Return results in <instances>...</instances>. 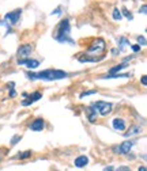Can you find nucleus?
<instances>
[{
	"instance_id": "1",
	"label": "nucleus",
	"mask_w": 147,
	"mask_h": 171,
	"mask_svg": "<svg viewBox=\"0 0 147 171\" xmlns=\"http://www.w3.org/2000/svg\"><path fill=\"white\" fill-rule=\"evenodd\" d=\"M26 75H27V78L32 79V80L40 79V80H48V82L60 80V79H65L68 76L67 72L60 71V69H46V71L38 72V74H32V72H27Z\"/></svg>"
},
{
	"instance_id": "2",
	"label": "nucleus",
	"mask_w": 147,
	"mask_h": 171,
	"mask_svg": "<svg viewBox=\"0 0 147 171\" xmlns=\"http://www.w3.org/2000/svg\"><path fill=\"white\" fill-rule=\"evenodd\" d=\"M70 31H71L70 19L65 18L57 25L56 31L53 33V38H55L56 41H59V42H61V44H71V45H74V41L70 36Z\"/></svg>"
},
{
	"instance_id": "3",
	"label": "nucleus",
	"mask_w": 147,
	"mask_h": 171,
	"mask_svg": "<svg viewBox=\"0 0 147 171\" xmlns=\"http://www.w3.org/2000/svg\"><path fill=\"white\" fill-rule=\"evenodd\" d=\"M106 49V45H105V41L102 40V38H98V40H95L94 42L90 45L89 50H87V55L86 56H97V55H101V53H104Z\"/></svg>"
},
{
	"instance_id": "4",
	"label": "nucleus",
	"mask_w": 147,
	"mask_h": 171,
	"mask_svg": "<svg viewBox=\"0 0 147 171\" xmlns=\"http://www.w3.org/2000/svg\"><path fill=\"white\" fill-rule=\"evenodd\" d=\"M93 107L97 110V113H99L101 116H108L109 113L112 112V103L108 102H102V101H98V102H94L91 104Z\"/></svg>"
},
{
	"instance_id": "5",
	"label": "nucleus",
	"mask_w": 147,
	"mask_h": 171,
	"mask_svg": "<svg viewBox=\"0 0 147 171\" xmlns=\"http://www.w3.org/2000/svg\"><path fill=\"white\" fill-rule=\"evenodd\" d=\"M21 15H22V10H15V11L8 12V14L6 15V17H4V21L7 22L10 26H14V25H17L18 22H19Z\"/></svg>"
},
{
	"instance_id": "6",
	"label": "nucleus",
	"mask_w": 147,
	"mask_h": 171,
	"mask_svg": "<svg viewBox=\"0 0 147 171\" xmlns=\"http://www.w3.org/2000/svg\"><path fill=\"white\" fill-rule=\"evenodd\" d=\"M33 45H30V44H25V45H22L19 49H18V60H23V59H29V56L32 55L33 52Z\"/></svg>"
},
{
	"instance_id": "7",
	"label": "nucleus",
	"mask_w": 147,
	"mask_h": 171,
	"mask_svg": "<svg viewBox=\"0 0 147 171\" xmlns=\"http://www.w3.org/2000/svg\"><path fill=\"white\" fill-rule=\"evenodd\" d=\"M135 142H136L135 140H127V141L121 142V145L116 148V151H117V154H120V155H127V154H130L131 150H132V147L135 145Z\"/></svg>"
},
{
	"instance_id": "8",
	"label": "nucleus",
	"mask_w": 147,
	"mask_h": 171,
	"mask_svg": "<svg viewBox=\"0 0 147 171\" xmlns=\"http://www.w3.org/2000/svg\"><path fill=\"white\" fill-rule=\"evenodd\" d=\"M18 64L19 65H26L29 69H36L37 66H40L38 60H33V59H23V60H18Z\"/></svg>"
},
{
	"instance_id": "9",
	"label": "nucleus",
	"mask_w": 147,
	"mask_h": 171,
	"mask_svg": "<svg viewBox=\"0 0 147 171\" xmlns=\"http://www.w3.org/2000/svg\"><path fill=\"white\" fill-rule=\"evenodd\" d=\"M41 98H42L41 93L36 91V93H33L32 95H30L27 101H22V106H29V104H32V103H34V102H37V101H40Z\"/></svg>"
},
{
	"instance_id": "10",
	"label": "nucleus",
	"mask_w": 147,
	"mask_h": 171,
	"mask_svg": "<svg viewBox=\"0 0 147 171\" xmlns=\"http://www.w3.org/2000/svg\"><path fill=\"white\" fill-rule=\"evenodd\" d=\"M112 125H113V129L116 131H126L127 128V124H126V120L123 118H114L113 121H112Z\"/></svg>"
},
{
	"instance_id": "11",
	"label": "nucleus",
	"mask_w": 147,
	"mask_h": 171,
	"mask_svg": "<svg viewBox=\"0 0 147 171\" xmlns=\"http://www.w3.org/2000/svg\"><path fill=\"white\" fill-rule=\"evenodd\" d=\"M44 126H45V122H44L42 118H37L34 120V121L32 122V125H30V129L34 132H40L44 129Z\"/></svg>"
},
{
	"instance_id": "12",
	"label": "nucleus",
	"mask_w": 147,
	"mask_h": 171,
	"mask_svg": "<svg viewBox=\"0 0 147 171\" xmlns=\"http://www.w3.org/2000/svg\"><path fill=\"white\" fill-rule=\"evenodd\" d=\"M74 164H75V167H78V169H82V167H84V166H87V164H89V158H87L86 155L78 156L76 159H75Z\"/></svg>"
},
{
	"instance_id": "13",
	"label": "nucleus",
	"mask_w": 147,
	"mask_h": 171,
	"mask_svg": "<svg viewBox=\"0 0 147 171\" xmlns=\"http://www.w3.org/2000/svg\"><path fill=\"white\" fill-rule=\"evenodd\" d=\"M86 116H87V118H89V121L90 122H95V120H97V110L94 109L93 106H90V107H86Z\"/></svg>"
},
{
	"instance_id": "14",
	"label": "nucleus",
	"mask_w": 147,
	"mask_h": 171,
	"mask_svg": "<svg viewBox=\"0 0 147 171\" xmlns=\"http://www.w3.org/2000/svg\"><path fill=\"white\" fill-rule=\"evenodd\" d=\"M140 132H142V128H140V126H131L130 131L124 133V136H126V137H131V136H136V135H139Z\"/></svg>"
},
{
	"instance_id": "15",
	"label": "nucleus",
	"mask_w": 147,
	"mask_h": 171,
	"mask_svg": "<svg viewBox=\"0 0 147 171\" xmlns=\"http://www.w3.org/2000/svg\"><path fill=\"white\" fill-rule=\"evenodd\" d=\"M126 46H131L130 41H128L127 38L121 37L120 40H118V52H124V49H126Z\"/></svg>"
},
{
	"instance_id": "16",
	"label": "nucleus",
	"mask_w": 147,
	"mask_h": 171,
	"mask_svg": "<svg viewBox=\"0 0 147 171\" xmlns=\"http://www.w3.org/2000/svg\"><path fill=\"white\" fill-rule=\"evenodd\" d=\"M128 66V64L127 63H123V64H118V65H116V66H113V68H110L109 69V74L110 75H113V74H118L120 71H123L124 68H127Z\"/></svg>"
},
{
	"instance_id": "17",
	"label": "nucleus",
	"mask_w": 147,
	"mask_h": 171,
	"mask_svg": "<svg viewBox=\"0 0 147 171\" xmlns=\"http://www.w3.org/2000/svg\"><path fill=\"white\" fill-rule=\"evenodd\" d=\"M29 158H32V151H25V152H21V154L17 156V159L25 160V159H29Z\"/></svg>"
},
{
	"instance_id": "18",
	"label": "nucleus",
	"mask_w": 147,
	"mask_h": 171,
	"mask_svg": "<svg viewBox=\"0 0 147 171\" xmlns=\"http://www.w3.org/2000/svg\"><path fill=\"white\" fill-rule=\"evenodd\" d=\"M112 15H113L114 21H120V19L123 18V14H121V11H120V10H117V8L113 10V14H112Z\"/></svg>"
},
{
	"instance_id": "19",
	"label": "nucleus",
	"mask_w": 147,
	"mask_h": 171,
	"mask_svg": "<svg viewBox=\"0 0 147 171\" xmlns=\"http://www.w3.org/2000/svg\"><path fill=\"white\" fill-rule=\"evenodd\" d=\"M116 78H128V75H121V74H113V75H110V74H108L106 76H104L102 79H116Z\"/></svg>"
},
{
	"instance_id": "20",
	"label": "nucleus",
	"mask_w": 147,
	"mask_h": 171,
	"mask_svg": "<svg viewBox=\"0 0 147 171\" xmlns=\"http://www.w3.org/2000/svg\"><path fill=\"white\" fill-rule=\"evenodd\" d=\"M97 91L95 90H93V91H84V93L80 94V98H84V97H89V95H93V94H95Z\"/></svg>"
},
{
	"instance_id": "21",
	"label": "nucleus",
	"mask_w": 147,
	"mask_h": 171,
	"mask_svg": "<svg viewBox=\"0 0 147 171\" xmlns=\"http://www.w3.org/2000/svg\"><path fill=\"white\" fill-rule=\"evenodd\" d=\"M21 136H14V137L11 139V144L12 145H15V144H18V141H21Z\"/></svg>"
},
{
	"instance_id": "22",
	"label": "nucleus",
	"mask_w": 147,
	"mask_h": 171,
	"mask_svg": "<svg viewBox=\"0 0 147 171\" xmlns=\"http://www.w3.org/2000/svg\"><path fill=\"white\" fill-rule=\"evenodd\" d=\"M123 14L124 15H126V17L128 18V19H130V21H131V19H132L133 17H132V14H131V12L130 11H128V10L127 8H123Z\"/></svg>"
},
{
	"instance_id": "23",
	"label": "nucleus",
	"mask_w": 147,
	"mask_h": 171,
	"mask_svg": "<svg viewBox=\"0 0 147 171\" xmlns=\"http://www.w3.org/2000/svg\"><path fill=\"white\" fill-rule=\"evenodd\" d=\"M137 42L140 44L142 46H145L146 45V38L143 37V36H140V37H137Z\"/></svg>"
},
{
	"instance_id": "24",
	"label": "nucleus",
	"mask_w": 147,
	"mask_h": 171,
	"mask_svg": "<svg viewBox=\"0 0 147 171\" xmlns=\"http://www.w3.org/2000/svg\"><path fill=\"white\" fill-rule=\"evenodd\" d=\"M114 171H131V169L127 167V166H120L117 170H114Z\"/></svg>"
},
{
	"instance_id": "25",
	"label": "nucleus",
	"mask_w": 147,
	"mask_h": 171,
	"mask_svg": "<svg viewBox=\"0 0 147 171\" xmlns=\"http://www.w3.org/2000/svg\"><path fill=\"white\" fill-rule=\"evenodd\" d=\"M131 48H132L133 52H139V50H140V45H132Z\"/></svg>"
},
{
	"instance_id": "26",
	"label": "nucleus",
	"mask_w": 147,
	"mask_h": 171,
	"mask_svg": "<svg viewBox=\"0 0 147 171\" xmlns=\"http://www.w3.org/2000/svg\"><path fill=\"white\" fill-rule=\"evenodd\" d=\"M10 97H11V98H15V97H17V91H15L14 88H11V91H10Z\"/></svg>"
},
{
	"instance_id": "27",
	"label": "nucleus",
	"mask_w": 147,
	"mask_h": 171,
	"mask_svg": "<svg viewBox=\"0 0 147 171\" xmlns=\"http://www.w3.org/2000/svg\"><path fill=\"white\" fill-rule=\"evenodd\" d=\"M104 171H114V167L113 166H108V167H105Z\"/></svg>"
},
{
	"instance_id": "28",
	"label": "nucleus",
	"mask_w": 147,
	"mask_h": 171,
	"mask_svg": "<svg viewBox=\"0 0 147 171\" xmlns=\"http://www.w3.org/2000/svg\"><path fill=\"white\" fill-rule=\"evenodd\" d=\"M142 84L143 86L147 84V76H143V78H142Z\"/></svg>"
},
{
	"instance_id": "29",
	"label": "nucleus",
	"mask_w": 147,
	"mask_h": 171,
	"mask_svg": "<svg viewBox=\"0 0 147 171\" xmlns=\"http://www.w3.org/2000/svg\"><path fill=\"white\" fill-rule=\"evenodd\" d=\"M60 11H61V7H59V8H56V10H55V11H53V12H52V15H53V14H60Z\"/></svg>"
},
{
	"instance_id": "30",
	"label": "nucleus",
	"mask_w": 147,
	"mask_h": 171,
	"mask_svg": "<svg viewBox=\"0 0 147 171\" xmlns=\"http://www.w3.org/2000/svg\"><path fill=\"white\" fill-rule=\"evenodd\" d=\"M140 11H142V14H146V11H147V7H146V6H143Z\"/></svg>"
},
{
	"instance_id": "31",
	"label": "nucleus",
	"mask_w": 147,
	"mask_h": 171,
	"mask_svg": "<svg viewBox=\"0 0 147 171\" xmlns=\"http://www.w3.org/2000/svg\"><path fill=\"white\" fill-rule=\"evenodd\" d=\"M117 53H120V52H118V49H113V50H112V55H117Z\"/></svg>"
},
{
	"instance_id": "32",
	"label": "nucleus",
	"mask_w": 147,
	"mask_h": 171,
	"mask_svg": "<svg viewBox=\"0 0 147 171\" xmlns=\"http://www.w3.org/2000/svg\"><path fill=\"white\" fill-rule=\"evenodd\" d=\"M139 171H146V167L145 166H140L139 167Z\"/></svg>"
}]
</instances>
